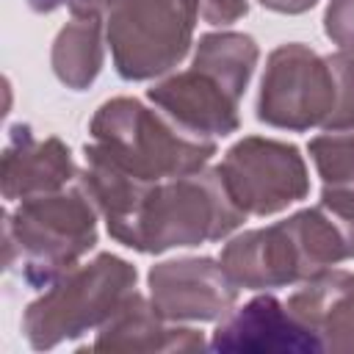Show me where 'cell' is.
Segmentation results:
<instances>
[{
  "instance_id": "6da1fadb",
  "label": "cell",
  "mask_w": 354,
  "mask_h": 354,
  "mask_svg": "<svg viewBox=\"0 0 354 354\" xmlns=\"http://www.w3.org/2000/svg\"><path fill=\"white\" fill-rule=\"evenodd\" d=\"M257 119L288 133L354 130V53H315L301 41L279 44L266 58Z\"/></svg>"
},
{
  "instance_id": "7a4b0ae2",
  "label": "cell",
  "mask_w": 354,
  "mask_h": 354,
  "mask_svg": "<svg viewBox=\"0 0 354 354\" xmlns=\"http://www.w3.org/2000/svg\"><path fill=\"white\" fill-rule=\"evenodd\" d=\"M97 216L77 180L61 191L17 202L3 221L6 268H17L33 288L53 285L97 246Z\"/></svg>"
},
{
  "instance_id": "3957f363",
  "label": "cell",
  "mask_w": 354,
  "mask_h": 354,
  "mask_svg": "<svg viewBox=\"0 0 354 354\" xmlns=\"http://www.w3.org/2000/svg\"><path fill=\"white\" fill-rule=\"evenodd\" d=\"M243 221L246 213L230 196L218 166H205L185 177L152 183L119 243L141 254H163L224 241Z\"/></svg>"
},
{
  "instance_id": "277c9868",
  "label": "cell",
  "mask_w": 354,
  "mask_h": 354,
  "mask_svg": "<svg viewBox=\"0 0 354 354\" xmlns=\"http://www.w3.org/2000/svg\"><path fill=\"white\" fill-rule=\"evenodd\" d=\"M91 147L144 183L185 177L210 163L216 141L183 130L136 97L105 100L88 122Z\"/></svg>"
},
{
  "instance_id": "5b68a950",
  "label": "cell",
  "mask_w": 354,
  "mask_h": 354,
  "mask_svg": "<svg viewBox=\"0 0 354 354\" xmlns=\"http://www.w3.org/2000/svg\"><path fill=\"white\" fill-rule=\"evenodd\" d=\"M138 271L119 254L100 252L77 263L36 296L22 313V332L30 348L50 351L66 340L97 332L136 290Z\"/></svg>"
},
{
  "instance_id": "8992f818",
  "label": "cell",
  "mask_w": 354,
  "mask_h": 354,
  "mask_svg": "<svg viewBox=\"0 0 354 354\" xmlns=\"http://www.w3.org/2000/svg\"><path fill=\"white\" fill-rule=\"evenodd\" d=\"M105 41L122 80L169 75L191 50L199 22L196 0H111Z\"/></svg>"
},
{
  "instance_id": "52a82bcc",
  "label": "cell",
  "mask_w": 354,
  "mask_h": 354,
  "mask_svg": "<svg viewBox=\"0 0 354 354\" xmlns=\"http://www.w3.org/2000/svg\"><path fill=\"white\" fill-rule=\"evenodd\" d=\"M218 171L246 216L282 213L310 194V171L301 149L279 138L243 136L224 152Z\"/></svg>"
},
{
  "instance_id": "ba28073f",
  "label": "cell",
  "mask_w": 354,
  "mask_h": 354,
  "mask_svg": "<svg viewBox=\"0 0 354 354\" xmlns=\"http://www.w3.org/2000/svg\"><path fill=\"white\" fill-rule=\"evenodd\" d=\"M152 307L174 324L221 321L235 304L241 288L230 279L221 260L174 257L155 263L147 274Z\"/></svg>"
},
{
  "instance_id": "9c48e42d",
  "label": "cell",
  "mask_w": 354,
  "mask_h": 354,
  "mask_svg": "<svg viewBox=\"0 0 354 354\" xmlns=\"http://www.w3.org/2000/svg\"><path fill=\"white\" fill-rule=\"evenodd\" d=\"M241 97L221 75L194 61L147 88V100L183 130L213 141L241 127Z\"/></svg>"
},
{
  "instance_id": "30bf717a",
  "label": "cell",
  "mask_w": 354,
  "mask_h": 354,
  "mask_svg": "<svg viewBox=\"0 0 354 354\" xmlns=\"http://www.w3.org/2000/svg\"><path fill=\"white\" fill-rule=\"evenodd\" d=\"M221 266L243 290H274L299 285L310 277L299 241L288 218L268 227L243 230L221 249Z\"/></svg>"
},
{
  "instance_id": "8fae6325",
  "label": "cell",
  "mask_w": 354,
  "mask_h": 354,
  "mask_svg": "<svg viewBox=\"0 0 354 354\" xmlns=\"http://www.w3.org/2000/svg\"><path fill=\"white\" fill-rule=\"evenodd\" d=\"M213 351H279V354H318V337L279 301L274 293H260L243 307H232L207 343Z\"/></svg>"
},
{
  "instance_id": "7c38bea8",
  "label": "cell",
  "mask_w": 354,
  "mask_h": 354,
  "mask_svg": "<svg viewBox=\"0 0 354 354\" xmlns=\"http://www.w3.org/2000/svg\"><path fill=\"white\" fill-rule=\"evenodd\" d=\"M77 166L69 147L55 138H36L28 124H14L3 149L0 188L3 199L22 202L30 196L53 194L77 180Z\"/></svg>"
},
{
  "instance_id": "4fadbf2b",
  "label": "cell",
  "mask_w": 354,
  "mask_h": 354,
  "mask_svg": "<svg viewBox=\"0 0 354 354\" xmlns=\"http://www.w3.org/2000/svg\"><path fill=\"white\" fill-rule=\"evenodd\" d=\"M285 304L324 351H354V271L324 268L299 282Z\"/></svg>"
},
{
  "instance_id": "5bb4252c",
  "label": "cell",
  "mask_w": 354,
  "mask_h": 354,
  "mask_svg": "<svg viewBox=\"0 0 354 354\" xmlns=\"http://www.w3.org/2000/svg\"><path fill=\"white\" fill-rule=\"evenodd\" d=\"M91 348L113 351H202L207 348L205 335L194 326L166 321L149 301V296L133 290L122 307L97 329Z\"/></svg>"
},
{
  "instance_id": "9a60e30c",
  "label": "cell",
  "mask_w": 354,
  "mask_h": 354,
  "mask_svg": "<svg viewBox=\"0 0 354 354\" xmlns=\"http://www.w3.org/2000/svg\"><path fill=\"white\" fill-rule=\"evenodd\" d=\"M105 19L102 17H72V22H66L55 41H53V53H50V64L55 77L72 88V91H83L88 88L105 61Z\"/></svg>"
},
{
  "instance_id": "2e32d148",
  "label": "cell",
  "mask_w": 354,
  "mask_h": 354,
  "mask_svg": "<svg viewBox=\"0 0 354 354\" xmlns=\"http://www.w3.org/2000/svg\"><path fill=\"white\" fill-rule=\"evenodd\" d=\"M307 152L321 177V205L354 232V130L321 133Z\"/></svg>"
},
{
  "instance_id": "e0dca14e",
  "label": "cell",
  "mask_w": 354,
  "mask_h": 354,
  "mask_svg": "<svg viewBox=\"0 0 354 354\" xmlns=\"http://www.w3.org/2000/svg\"><path fill=\"white\" fill-rule=\"evenodd\" d=\"M324 33L340 50L354 53V0H329L326 3Z\"/></svg>"
},
{
  "instance_id": "ac0fdd59",
  "label": "cell",
  "mask_w": 354,
  "mask_h": 354,
  "mask_svg": "<svg viewBox=\"0 0 354 354\" xmlns=\"http://www.w3.org/2000/svg\"><path fill=\"white\" fill-rule=\"evenodd\" d=\"M199 6V19L207 25H232L241 17L249 14L246 0H196Z\"/></svg>"
},
{
  "instance_id": "d6986e66",
  "label": "cell",
  "mask_w": 354,
  "mask_h": 354,
  "mask_svg": "<svg viewBox=\"0 0 354 354\" xmlns=\"http://www.w3.org/2000/svg\"><path fill=\"white\" fill-rule=\"evenodd\" d=\"M53 6H66L72 17H105L111 0H53Z\"/></svg>"
},
{
  "instance_id": "ffe728a7",
  "label": "cell",
  "mask_w": 354,
  "mask_h": 354,
  "mask_svg": "<svg viewBox=\"0 0 354 354\" xmlns=\"http://www.w3.org/2000/svg\"><path fill=\"white\" fill-rule=\"evenodd\" d=\"M263 8L268 11H277V14H288V17H296V14H304L310 11L318 0H257Z\"/></svg>"
}]
</instances>
